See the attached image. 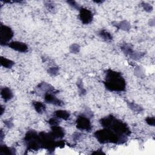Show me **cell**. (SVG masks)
Segmentation results:
<instances>
[{"mask_svg": "<svg viewBox=\"0 0 155 155\" xmlns=\"http://www.w3.org/2000/svg\"><path fill=\"white\" fill-rule=\"evenodd\" d=\"M144 9H146V10H148V11H150L151 10V7L150 6V5H148V4H146L145 5H144Z\"/></svg>", "mask_w": 155, "mask_h": 155, "instance_id": "obj_22", "label": "cell"}, {"mask_svg": "<svg viewBox=\"0 0 155 155\" xmlns=\"http://www.w3.org/2000/svg\"><path fill=\"white\" fill-rule=\"evenodd\" d=\"M55 114L56 117L64 120H68L70 117V113L66 110H57L55 112Z\"/></svg>", "mask_w": 155, "mask_h": 155, "instance_id": "obj_12", "label": "cell"}, {"mask_svg": "<svg viewBox=\"0 0 155 155\" xmlns=\"http://www.w3.org/2000/svg\"><path fill=\"white\" fill-rule=\"evenodd\" d=\"M14 36L12 29L6 25H1L0 28V43L1 44H8V42L11 40Z\"/></svg>", "mask_w": 155, "mask_h": 155, "instance_id": "obj_4", "label": "cell"}, {"mask_svg": "<svg viewBox=\"0 0 155 155\" xmlns=\"http://www.w3.org/2000/svg\"><path fill=\"white\" fill-rule=\"evenodd\" d=\"M33 106L36 111L39 113H43L46 110V106L40 101H34Z\"/></svg>", "mask_w": 155, "mask_h": 155, "instance_id": "obj_11", "label": "cell"}, {"mask_svg": "<svg viewBox=\"0 0 155 155\" xmlns=\"http://www.w3.org/2000/svg\"><path fill=\"white\" fill-rule=\"evenodd\" d=\"M67 3H69L70 5L72 6L73 8H76V9H80L79 6H78V4H77V3L75 1H68Z\"/></svg>", "mask_w": 155, "mask_h": 155, "instance_id": "obj_21", "label": "cell"}, {"mask_svg": "<svg viewBox=\"0 0 155 155\" xmlns=\"http://www.w3.org/2000/svg\"><path fill=\"white\" fill-rule=\"evenodd\" d=\"M80 18L82 22L84 24H87L91 22L93 20L92 12L85 8L80 9Z\"/></svg>", "mask_w": 155, "mask_h": 155, "instance_id": "obj_6", "label": "cell"}, {"mask_svg": "<svg viewBox=\"0 0 155 155\" xmlns=\"http://www.w3.org/2000/svg\"><path fill=\"white\" fill-rule=\"evenodd\" d=\"M45 101L49 104H54L57 106H62L63 103L61 101L58 99L52 93H46L44 96Z\"/></svg>", "mask_w": 155, "mask_h": 155, "instance_id": "obj_8", "label": "cell"}, {"mask_svg": "<svg viewBox=\"0 0 155 155\" xmlns=\"http://www.w3.org/2000/svg\"><path fill=\"white\" fill-rule=\"evenodd\" d=\"M49 122L50 125H51L52 126H56V125H58V124H59V122L58 121L55 119V118H51L49 121Z\"/></svg>", "mask_w": 155, "mask_h": 155, "instance_id": "obj_19", "label": "cell"}, {"mask_svg": "<svg viewBox=\"0 0 155 155\" xmlns=\"http://www.w3.org/2000/svg\"><path fill=\"white\" fill-rule=\"evenodd\" d=\"M101 125L114 132L116 134L122 136L129 135L130 133L127 124L122 121L118 120L112 116H107L103 118L100 121Z\"/></svg>", "mask_w": 155, "mask_h": 155, "instance_id": "obj_2", "label": "cell"}, {"mask_svg": "<svg viewBox=\"0 0 155 155\" xmlns=\"http://www.w3.org/2000/svg\"><path fill=\"white\" fill-rule=\"evenodd\" d=\"M5 124L6 127H9V128L12 126V123L11 122V121H5Z\"/></svg>", "mask_w": 155, "mask_h": 155, "instance_id": "obj_23", "label": "cell"}, {"mask_svg": "<svg viewBox=\"0 0 155 155\" xmlns=\"http://www.w3.org/2000/svg\"><path fill=\"white\" fill-rule=\"evenodd\" d=\"M1 154H13L14 153H12V150L11 148L6 147V146H1Z\"/></svg>", "mask_w": 155, "mask_h": 155, "instance_id": "obj_15", "label": "cell"}, {"mask_svg": "<svg viewBox=\"0 0 155 155\" xmlns=\"http://www.w3.org/2000/svg\"><path fill=\"white\" fill-rule=\"evenodd\" d=\"M99 35H100V36L101 38H102L105 40L109 41V40H112V35L110 33H109L108 32L106 31V30H101L99 32Z\"/></svg>", "mask_w": 155, "mask_h": 155, "instance_id": "obj_14", "label": "cell"}, {"mask_svg": "<svg viewBox=\"0 0 155 155\" xmlns=\"http://www.w3.org/2000/svg\"><path fill=\"white\" fill-rule=\"evenodd\" d=\"M95 136L101 143H112L114 144H122L126 141V136L116 134L110 129L105 128L95 133Z\"/></svg>", "mask_w": 155, "mask_h": 155, "instance_id": "obj_3", "label": "cell"}, {"mask_svg": "<svg viewBox=\"0 0 155 155\" xmlns=\"http://www.w3.org/2000/svg\"><path fill=\"white\" fill-rule=\"evenodd\" d=\"M48 72L51 75H55L58 73V69L57 67H51L48 70Z\"/></svg>", "mask_w": 155, "mask_h": 155, "instance_id": "obj_18", "label": "cell"}, {"mask_svg": "<svg viewBox=\"0 0 155 155\" xmlns=\"http://www.w3.org/2000/svg\"><path fill=\"white\" fill-rule=\"evenodd\" d=\"M76 127L81 130H85L89 132L92 129V125L90 120L87 116L82 115L80 116L76 121Z\"/></svg>", "mask_w": 155, "mask_h": 155, "instance_id": "obj_5", "label": "cell"}, {"mask_svg": "<svg viewBox=\"0 0 155 155\" xmlns=\"http://www.w3.org/2000/svg\"><path fill=\"white\" fill-rule=\"evenodd\" d=\"M51 129H52V131H51V133L55 138H62L65 135V132H64L63 128L58 125L52 126Z\"/></svg>", "mask_w": 155, "mask_h": 155, "instance_id": "obj_9", "label": "cell"}, {"mask_svg": "<svg viewBox=\"0 0 155 155\" xmlns=\"http://www.w3.org/2000/svg\"><path fill=\"white\" fill-rule=\"evenodd\" d=\"M78 86H79V87H81V85H78ZM81 87H80V88H81ZM81 90H82V91H83V89L81 88Z\"/></svg>", "mask_w": 155, "mask_h": 155, "instance_id": "obj_24", "label": "cell"}, {"mask_svg": "<svg viewBox=\"0 0 155 155\" xmlns=\"http://www.w3.org/2000/svg\"><path fill=\"white\" fill-rule=\"evenodd\" d=\"M8 46L11 49H14L16 51H20V52L25 53V52H26V51H28V46L21 42H18V41L12 42V43H8Z\"/></svg>", "mask_w": 155, "mask_h": 155, "instance_id": "obj_7", "label": "cell"}, {"mask_svg": "<svg viewBox=\"0 0 155 155\" xmlns=\"http://www.w3.org/2000/svg\"><path fill=\"white\" fill-rule=\"evenodd\" d=\"M14 64H15L14 62H13L10 59H8L4 57L1 58V66H3L4 67L10 69L13 67V66L14 65Z\"/></svg>", "mask_w": 155, "mask_h": 155, "instance_id": "obj_13", "label": "cell"}, {"mask_svg": "<svg viewBox=\"0 0 155 155\" xmlns=\"http://www.w3.org/2000/svg\"><path fill=\"white\" fill-rule=\"evenodd\" d=\"M70 49L72 53L77 54V53H78V51L80 50V47L78 45H77V44H73L70 47Z\"/></svg>", "mask_w": 155, "mask_h": 155, "instance_id": "obj_17", "label": "cell"}, {"mask_svg": "<svg viewBox=\"0 0 155 155\" xmlns=\"http://www.w3.org/2000/svg\"><path fill=\"white\" fill-rule=\"evenodd\" d=\"M104 84L110 91L121 92L125 88V81L121 74L110 70L106 73Z\"/></svg>", "mask_w": 155, "mask_h": 155, "instance_id": "obj_1", "label": "cell"}, {"mask_svg": "<svg viewBox=\"0 0 155 155\" xmlns=\"http://www.w3.org/2000/svg\"><path fill=\"white\" fill-rule=\"evenodd\" d=\"M119 28L122 30H128L130 28V24H129L127 21H122L119 24Z\"/></svg>", "mask_w": 155, "mask_h": 155, "instance_id": "obj_16", "label": "cell"}, {"mask_svg": "<svg viewBox=\"0 0 155 155\" xmlns=\"http://www.w3.org/2000/svg\"><path fill=\"white\" fill-rule=\"evenodd\" d=\"M1 95L5 101H8L13 98V93L12 90L8 87H4L1 89Z\"/></svg>", "mask_w": 155, "mask_h": 155, "instance_id": "obj_10", "label": "cell"}, {"mask_svg": "<svg viewBox=\"0 0 155 155\" xmlns=\"http://www.w3.org/2000/svg\"><path fill=\"white\" fill-rule=\"evenodd\" d=\"M146 122L150 125H154V118H147L146 119Z\"/></svg>", "mask_w": 155, "mask_h": 155, "instance_id": "obj_20", "label": "cell"}]
</instances>
